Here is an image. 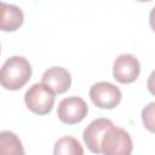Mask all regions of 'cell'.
Returning a JSON list of instances; mask_svg holds the SVG:
<instances>
[{
  "label": "cell",
  "mask_w": 155,
  "mask_h": 155,
  "mask_svg": "<svg viewBox=\"0 0 155 155\" xmlns=\"http://www.w3.org/2000/svg\"><path fill=\"white\" fill-rule=\"evenodd\" d=\"M140 73L138 59L130 53L120 54L113 64V76L120 84H131L136 81Z\"/></svg>",
  "instance_id": "obj_6"
},
{
  "label": "cell",
  "mask_w": 155,
  "mask_h": 155,
  "mask_svg": "<svg viewBox=\"0 0 155 155\" xmlns=\"http://www.w3.org/2000/svg\"><path fill=\"white\" fill-rule=\"evenodd\" d=\"M133 143L128 132L111 126L102 138L101 154L103 155H131Z\"/></svg>",
  "instance_id": "obj_2"
},
{
  "label": "cell",
  "mask_w": 155,
  "mask_h": 155,
  "mask_svg": "<svg viewBox=\"0 0 155 155\" xmlns=\"http://www.w3.org/2000/svg\"><path fill=\"white\" fill-rule=\"evenodd\" d=\"M42 84L54 94H62L70 88L71 76L65 68L52 67L42 74Z\"/></svg>",
  "instance_id": "obj_8"
},
{
  "label": "cell",
  "mask_w": 155,
  "mask_h": 155,
  "mask_svg": "<svg viewBox=\"0 0 155 155\" xmlns=\"http://www.w3.org/2000/svg\"><path fill=\"white\" fill-rule=\"evenodd\" d=\"M154 103H150L148 107H145L142 111V119H143V122L144 125L147 126V128L149 131H154L153 126H154V122H153V115H154Z\"/></svg>",
  "instance_id": "obj_12"
},
{
  "label": "cell",
  "mask_w": 155,
  "mask_h": 155,
  "mask_svg": "<svg viewBox=\"0 0 155 155\" xmlns=\"http://www.w3.org/2000/svg\"><path fill=\"white\" fill-rule=\"evenodd\" d=\"M121 91L115 85L101 81L93 84L90 88V98L92 103L101 109H113L121 102Z\"/></svg>",
  "instance_id": "obj_4"
},
{
  "label": "cell",
  "mask_w": 155,
  "mask_h": 155,
  "mask_svg": "<svg viewBox=\"0 0 155 155\" xmlns=\"http://www.w3.org/2000/svg\"><path fill=\"white\" fill-rule=\"evenodd\" d=\"M27 108L36 115H46L52 110L54 93L42 82L34 84L24 94Z\"/></svg>",
  "instance_id": "obj_3"
},
{
  "label": "cell",
  "mask_w": 155,
  "mask_h": 155,
  "mask_svg": "<svg viewBox=\"0 0 155 155\" xmlns=\"http://www.w3.org/2000/svg\"><path fill=\"white\" fill-rule=\"evenodd\" d=\"M111 126H114L111 120L105 119V117H99V119L93 120L84 130L82 138L90 151H92L93 154H101L102 138Z\"/></svg>",
  "instance_id": "obj_7"
},
{
  "label": "cell",
  "mask_w": 155,
  "mask_h": 155,
  "mask_svg": "<svg viewBox=\"0 0 155 155\" xmlns=\"http://www.w3.org/2000/svg\"><path fill=\"white\" fill-rule=\"evenodd\" d=\"M0 52H1V48H0Z\"/></svg>",
  "instance_id": "obj_13"
},
{
  "label": "cell",
  "mask_w": 155,
  "mask_h": 155,
  "mask_svg": "<svg viewBox=\"0 0 155 155\" xmlns=\"http://www.w3.org/2000/svg\"><path fill=\"white\" fill-rule=\"evenodd\" d=\"M23 21L24 15L18 6L0 1V30L15 31L23 24Z\"/></svg>",
  "instance_id": "obj_9"
},
{
  "label": "cell",
  "mask_w": 155,
  "mask_h": 155,
  "mask_svg": "<svg viewBox=\"0 0 155 155\" xmlns=\"http://www.w3.org/2000/svg\"><path fill=\"white\" fill-rule=\"evenodd\" d=\"M53 155H84V148L76 138L64 136L54 143Z\"/></svg>",
  "instance_id": "obj_11"
},
{
  "label": "cell",
  "mask_w": 155,
  "mask_h": 155,
  "mask_svg": "<svg viewBox=\"0 0 155 155\" xmlns=\"http://www.w3.org/2000/svg\"><path fill=\"white\" fill-rule=\"evenodd\" d=\"M88 113V107L86 102L76 96L67 97L62 99L58 104L57 115L58 119L67 125H75L81 122Z\"/></svg>",
  "instance_id": "obj_5"
},
{
  "label": "cell",
  "mask_w": 155,
  "mask_h": 155,
  "mask_svg": "<svg viewBox=\"0 0 155 155\" xmlns=\"http://www.w3.org/2000/svg\"><path fill=\"white\" fill-rule=\"evenodd\" d=\"M0 155H25L21 139L11 131L0 132Z\"/></svg>",
  "instance_id": "obj_10"
},
{
  "label": "cell",
  "mask_w": 155,
  "mask_h": 155,
  "mask_svg": "<svg viewBox=\"0 0 155 155\" xmlns=\"http://www.w3.org/2000/svg\"><path fill=\"white\" fill-rule=\"evenodd\" d=\"M31 76V67L22 56L10 57L0 68V85L10 91L21 90Z\"/></svg>",
  "instance_id": "obj_1"
}]
</instances>
